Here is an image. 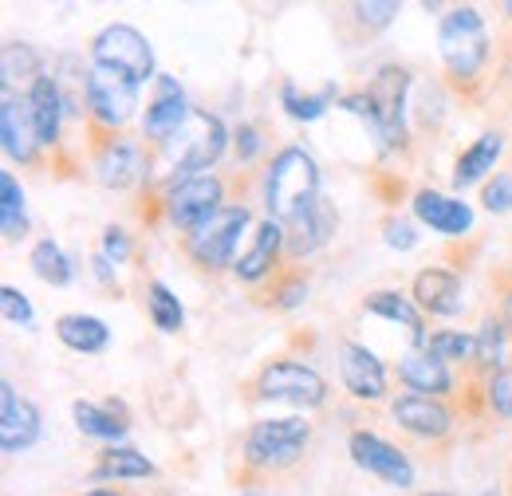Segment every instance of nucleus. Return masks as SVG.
Returning a JSON list of instances; mask_svg holds the SVG:
<instances>
[{
	"label": "nucleus",
	"instance_id": "obj_25",
	"mask_svg": "<svg viewBox=\"0 0 512 496\" xmlns=\"http://www.w3.org/2000/svg\"><path fill=\"white\" fill-rule=\"evenodd\" d=\"M497 158H501V134H481V138L457 158V166H453V186L465 189V186H473V182H481V178L493 170Z\"/></svg>",
	"mask_w": 512,
	"mask_h": 496
},
{
	"label": "nucleus",
	"instance_id": "obj_38",
	"mask_svg": "<svg viewBox=\"0 0 512 496\" xmlns=\"http://www.w3.org/2000/svg\"><path fill=\"white\" fill-rule=\"evenodd\" d=\"M489 406L501 414V418H512V371H497L489 378Z\"/></svg>",
	"mask_w": 512,
	"mask_h": 496
},
{
	"label": "nucleus",
	"instance_id": "obj_1",
	"mask_svg": "<svg viewBox=\"0 0 512 496\" xmlns=\"http://www.w3.org/2000/svg\"><path fill=\"white\" fill-rule=\"evenodd\" d=\"M320 201V166L308 150L288 146L272 158L268 174H264V205L272 221H296L300 213H308Z\"/></svg>",
	"mask_w": 512,
	"mask_h": 496
},
{
	"label": "nucleus",
	"instance_id": "obj_40",
	"mask_svg": "<svg viewBox=\"0 0 512 496\" xmlns=\"http://www.w3.org/2000/svg\"><path fill=\"white\" fill-rule=\"evenodd\" d=\"M256 154H260V130L245 123L237 130V158H241V166H249Z\"/></svg>",
	"mask_w": 512,
	"mask_h": 496
},
{
	"label": "nucleus",
	"instance_id": "obj_46",
	"mask_svg": "<svg viewBox=\"0 0 512 496\" xmlns=\"http://www.w3.org/2000/svg\"><path fill=\"white\" fill-rule=\"evenodd\" d=\"M241 496H268V493H260V489H245Z\"/></svg>",
	"mask_w": 512,
	"mask_h": 496
},
{
	"label": "nucleus",
	"instance_id": "obj_47",
	"mask_svg": "<svg viewBox=\"0 0 512 496\" xmlns=\"http://www.w3.org/2000/svg\"><path fill=\"white\" fill-rule=\"evenodd\" d=\"M505 12H509V16H512V0H509V4H505Z\"/></svg>",
	"mask_w": 512,
	"mask_h": 496
},
{
	"label": "nucleus",
	"instance_id": "obj_44",
	"mask_svg": "<svg viewBox=\"0 0 512 496\" xmlns=\"http://www.w3.org/2000/svg\"><path fill=\"white\" fill-rule=\"evenodd\" d=\"M505 323H509V327H512V296H509V300H505Z\"/></svg>",
	"mask_w": 512,
	"mask_h": 496
},
{
	"label": "nucleus",
	"instance_id": "obj_32",
	"mask_svg": "<svg viewBox=\"0 0 512 496\" xmlns=\"http://www.w3.org/2000/svg\"><path fill=\"white\" fill-rule=\"evenodd\" d=\"M0 75H4V91L16 83V79H40V56L28 48V44H8L4 56H0Z\"/></svg>",
	"mask_w": 512,
	"mask_h": 496
},
{
	"label": "nucleus",
	"instance_id": "obj_5",
	"mask_svg": "<svg viewBox=\"0 0 512 496\" xmlns=\"http://www.w3.org/2000/svg\"><path fill=\"white\" fill-rule=\"evenodd\" d=\"M438 48H442V60L457 79H473L489 56V36H485L481 12L477 8H453L438 28Z\"/></svg>",
	"mask_w": 512,
	"mask_h": 496
},
{
	"label": "nucleus",
	"instance_id": "obj_19",
	"mask_svg": "<svg viewBox=\"0 0 512 496\" xmlns=\"http://www.w3.org/2000/svg\"><path fill=\"white\" fill-rule=\"evenodd\" d=\"M284 229H280V221H260V229H256L253 245L245 248L241 256H237V264H233V272H237V280H245V284H256V280H264L268 272H272V264H276V256H280V248H284Z\"/></svg>",
	"mask_w": 512,
	"mask_h": 496
},
{
	"label": "nucleus",
	"instance_id": "obj_35",
	"mask_svg": "<svg viewBox=\"0 0 512 496\" xmlns=\"http://www.w3.org/2000/svg\"><path fill=\"white\" fill-rule=\"evenodd\" d=\"M438 359H469V355H477V335H465V331H438V335H430V343H426Z\"/></svg>",
	"mask_w": 512,
	"mask_h": 496
},
{
	"label": "nucleus",
	"instance_id": "obj_10",
	"mask_svg": "<svg viewBox=\"0 0 512 496\" xmlns=\"http://www.w3.org/2000/svg\"><path fill=\"white\" fill-rule=\"evenodd\" d=\"M91 52H95V63L123 71L134 83H146V79L154 75L150 40H146L138 28H130V24H111V28H103V32L95 36Z\"/></svg>",
	"mask_w": 512,
	"mask_h": 496
},
{
	"label": "nucleus",
	"instance_id": "obj_11",
	"mask_svg": "<svg viewBox=\"0 0 512 496\" xmlns=\"http://www.w3.org/2000/svg\"><path fill=\"white\" fill-rule=\"evenodd\" d=\"M351 457L359 469L375 473L379 481L394 485V489H410L414 485V465L406 461L402 449H394L390 441L375 434H351Z\"/></svg>",
	"mask_w": 512,
	"mask_h": 496
},
{
	"label": "nucleus",
	"instance_id": "obj_45",
	"mask_svg": "<svg viewBox=\"0 0 512 496\" xmlns=\"http://www.w3.org/2000/svg\"><path fill=\"white\" fill-rule=\"evenodd\" d=\"M87 496H119V493H107V489H95V493H87Z\"/></svg>",
	"mask_w": 512,
	"mask_h": 496
},
{
	"label": "nucleus",
	"instance_id": "obj_17",
	"mask_svg": "<svg viewBox=\"0 0 512 496\" xmlns=\"http://www.w3.org/2000/svg\"><path fill=\"white\" fill-rule=\"evenodd\" d=\"M394 422L402 430H410V434L430 437V441L449 437V430H453V414H449L442 402L426 398V394H402L394 402Z\"/></svg>",
	"mask_w": 512,
	"mask_h": 496
},
{
	"label": "nucleus",
	"instance_id": "obj_8",
	"mask_svg": "<svg viewBox=\"0 0 512 496\" xmlns=\"http://www.w3.org/2000/svg\"><path fill=\"white\" fill-rule=\"evenodd\" d=\"M217 209H225V186L213 174H186L166 193V213L178 229H201Z\"/></svg>",
	"mask_w": 512,
	"mask_h": 496
},
{
	"label": "nucleus",
	"instance_id": "obj_20",
	"mask_svg": "<svg viewBox=\"0 0 512 496\" xmlns=\"http://www.w3.org/2000/svg\"><path fill=\"white\" fill-rule=\"evenodd\" d=\"M414 304L430 315H457L461 311V280L449 268H426L414 280Z\"/></svg>",
	"mask_w": 512,
	"mask_h": 496
},
{
	"label": "nucleus",
	"instance_id": "obj_48",
	"mask_svg": "<svg viewBox=\"0 0 512 496\" xmlns=\"http://www.w3.org/2000/svg\"><path fill=\"white\" fill-rule=\"evenodd\" d=\"M426 496H449V493H426Z\"/></svg>",
	"mask_w": 512,
	"mask_h": 496
},
{
	"label": "nucleus",
	"instance_id": "obj_27",
	"mask_svg": "<svg viewBox=\"0 0 512 496\" xmlns=\"http://www.w3.org/2000/svg\"><path fill=\"white\" fill-rule=\"evenodd\" d=\"M75 426L87 437H103V441H119L127 434V418L115 414V406H95V402H75L71 406Z\"/></svg>",
	"mask_w": 512,
	"mask_h": 496
},
{
	"label": "nucleus",
	"instance_id": "obj_6",
	"mask_svg": "<svg viewBox=\"0 0 512 496\" xmlns=\"http://www.w3.org/2000/svg\"><path fill=\"white\" fill-rule=\"evenodd\" d=\"M87 111H91V119L99 126H127L134 119V111H138V83L123 75V71H115V67H103V63H95L91 71H87Z\"/></svg>",
	"mask_w": 512,
	"mask_h": 496
},
{
	"label": "nucleus",
	"instance_id": "obj_42",
	"mask_svg": "<svg viewBox=\"0 0 512 496\" xmlns=\"http://www.w3.org/2000/svg\"><path fill=\"white\" fill-rule=\"evenodd\" d=\"M103 248H107V256H111L115 264H123V260L130 256L127 233H123V229H107V233H103Z\"/></svg>",
	"mask_w": 512,
	"mask_h": 496
},
{
	"label": "nucleus",
	"instance_id": "obj_4",
	"mask_svg": "<svg viewBox=\"0 0 512 496\" xmlns=\"http://www.w3.org/2000/svg\"><path fill=\"white\" fill-rule=\"evenodd\" d=\"M312 441V426L300 422V418H276V422H256L249 437H245V461L253 469H268V473H280V469H292L304 449Z\"/></svg>",
	"mask_w": 512,
	"mask_h": 496
},
{
	"label": "nucleus",
	"instance_id": "obj_21",
	"mask_svg": "<svg viewBox=\"0 0 512 496\" xmlns=\"http://www.w3.org/2000/svg\"><path fill=\"white\" fill-rule=\"evenodd\" d=\"M335 237V209H331V201H316L308 213H300L296 221H292V237L284 241L292 256H312V252H320L327 241Z\"/></svg>",
	"mask_w": 512,
	"mask_h": 496
},
{
	"label": "nucleus",
	"instance_id": "obj_23",
	"mask_svg": "<svg viewBox=\"0 0 512 496\" xmlns=\"http://www.w3.org/2000/svg\"><path fill=\"white\" fill-rule=\"evenodd\" d=\"M398 374H402V382H406L410 390H418V394H446L449 386H453V378H449V371H446V359H438L430 347L406 351L402 363H398Z\"/></svg>",
	"mask_w": 512,
	"mask_h": 496
},
{
	"label": "nucleus",
	"instance_id": "obj_16",
	"mask_svg": "<svg viewBox=\"0 0 512 496\" xmlns=\"http://www.w3.org/2000/svg\"><path fill=\"white\" fill-rule=\"evenodd\" d=\"M414 213H418L422 225H430L442 237H461V233L473 229V209L465 201H457V197L438 193V189H422L414 197Z\"/></svg>",
	"mask_w": 512,
	"mask_h": 496
},
{
	"label": "nucleus",
	"instance_id": "obj_37",
	"mask_svg": "<svg viewBox=\"0 0 512 496\" xmlns=\"http://www.w3.org/2000/svg\"><path fill=\"white\" fill-rule=\"evenodd\" d=\"M481 201L489 213H512V174H497L489 186L481 189Z\"/></svg>",
	"mask_w": 512,
	"mask_h": 496
},
{
	"label": "nucleus",
	"instance_id": "obj_33",
	"mask_svg": "<svg viewBox=\"0 0 512 496\" xmlns=\"http://www.w3.org/2000/svg\"><path fill=\"white\" fill-rule=\"evenodd\" d=\"M335 99V87H323L320 95H296V87L292 83H284V91H280V103H284V111L292 115V119H300V123H312V119H320L323 111H327V103Z\"/></svg>",
	"mask_w": 512,
	"mask_h": 496
},
{
	"label": "nucleus",
	"instance_id": "obj_18",
	"mask_svg": "<svg viewBox=\"0 0 512 496\" xmlns=\"http://www.w3.org/2000/svg\"><path fill=\"white\" fill-rule=\"evenodd\" d=\"M186 119H190V107H186L178 83L162 75V79H158V99L150 103V111H146V119H142L146 138H154V142H170V138L182 130Z\"/></svg>",
	"mask_w": 512,
	"mask_h": 496
},
{
	"label": "nucleus",
	"instance_id": "obj_34",
	"mask_svg": "<svg viewBox=\"0 0 512 496\" xmlns=\"http://www.w3.org/2000/svg\"><path fill=\"white\" fill-rule=\"evenodd\" d=\"M501 355H505V327L497 319H485L481 331H477V363L481 367H501Z\"/></svg>",
	"mask_w": 512,
	"mask_h": 496
},
{
	"label": "nucleus",
	"instance_id": "obj_3",
	"mask_svg": "<svg viewBox=\"0 0 512 496\" xmlns=\"http://www.w3.org/2000/svg\"><path fill=\"white\" fill-rule=\"evenodd\" d=\"M225 142H229V134L217 115L190 111L182 130L170 142H162V154L178 174H209V166L225 154Z\"/></svg>",
	"mask_w": 512,
	"mask_h": 496
},
{
	"label": "nucleus",
	"instance_id": "obj_14",
	"mask_svg": "<svg viewBox=\"0 0 512 496\" xmlns=\"http://www.w3.org/2000/svg\"><path fill=\"white\" fill-rule=\"evenodd\" d=\"M40 437V414L28 398L16 394L12 382L0 386V445L4 453H20Z\"/></svg>",
	"mask_w": 512,
	"mask_h": 496
},
{
	"label": "nucleus",
	"instance_id": "obj_22",
	"mask_svg": "<svg viewBox=\"0 0 512 496\" xmlns=\"http://www.w3.org/2000/svg\"><path fill=\"white\" fill-rule=\"evenodd\" d=\"M28 107H32V119H36V130H40V142L52 146L60 138V119L67 111V99L60 91V79L52 75H40L28 91Z\"/></svg>",
	"mask_w": 512,
	"mask_h": 496
},
{
	"label": "nucleus",
	"instance_id": "obj_26",
	"mask_svg": "<svg viewBox=\"0 0 512 496\" xmlns=\"http://www.w3.org/2000/svg\"><path fill=\"white\" fill-rule=\"evenodd\" d=\"M367 311L402 323V327L414 335V347H426V343H430V339H426V323H422V315L414 308V300H406L402 292H371V296H367Z\"/></svg>",
	"mask_w": 512,
	"mask_h": 496
},
{
	"label": "nucleus",
	"instance_id": "obj_9",
	"mask_svg": "<svg viewBox=\"0 0 512 496\" xmlns=\"http://www.w3.org/2000/svg\"><path fill=\"white\" fill-rule=\"evenodd\" d=\"M256 394L268 402H292V406H323L327 398V382L312 371L308 363H292V359H276L268 363L256 378Z\"/></svg>",
	"mask_w": 512,
	"mask_h": 496
},
{
	"label": "nucleus",
	"instance_id": "obj_31",
	"mask_svg": "<svg viewBox=\"0 0 512 496\" xmlns=\"http://www.w3.org/2000/svg\"><path fill=\"white\" fill-rule=\"evenodd\" d=\"M146 304H150V319H154V327L158 331H178L182 327V319H186V311H182V304H178V296L162 284V280H154L150 288H146Z\"/></svg>",
	"mask_w": 512,
	"mask_h": 496
},
{
	"label": "nucleus",
	"instance_id": "obj_36",
	"mask_svg": "<svg viewBox=\"0 0 512 496\" xmlns=\"http://www.w3.org/2000/svg\"><path fill=\"white\" fill-rule=\"evenodd\" d=\"M0 308H4V319L8 323H20V327H36V311L28 304V296L24 292H16V288H0Z\"/></svg>",
	"mask_w": 512,
	"mask_h": 496
},
{
	"label": "nucleus",
	"instance_id": "obj_28",
	"mask_svg": "<svg viewBox=\"0 0 512 496\" xmlns=\"http://www.w3.org/2000/svg\"><path fill=\"white\" fill-rule=\"evenodd\" d=\"M0 229L4 241H20L28 233V213H24V193L8 170H0Z\"/></svg>",
	"mask_w": 512,
	"mask_h": 496
},
{
	"label": "nucleus",
	"instance_id": "obj_43",
	"mask_svg": "<svg viewBox=\"0 0 512 496\" xmlns=\"http://www.w3.org/2000/svg\"><path fill=\"white\" fill-rule=\"evenodd\" d=\"M304 300H308V284H304V280H288V284L276 292V304H280V308H300Z\"/></svg>",
	"mask_w": 512,
	"mask_h": 496
},
{
	"label": "nucleus",
	"instance_id": "obj_39",
	"mask_svg": "<svg viewBox=\"0 0 512 496\" xmlns=\"http://www.w3.org/2000/svg\"><path fill=\"white\" fill-rule=\"evenodd\" d=\"M355 16H359V24H367V28H386L394 16H398V4L394 0H383V4H355Z\"/></svg>",
	"mask_w": 512,
	"mask_h": 496
},
{
	"label": "nucleus",
	"instance_id": "obj_41",
	"mask_svg": "<svg viewBox=\"0 0 512 496\" xmlns=\"http://www.w3.org/2000/svg\"><path fill=\"white\" fill-rule=\"evenodd\" d=\"M386 245L406 252V248L418 245V237H414V229H410L406 221H386Z\"/></svg>",
	"mask_w": 512,
	"mask_h": 496
},
{
	"label": "nucleus",
	"instance_id": "obj_15",
	"mask_svg": "<svg viewBox=\"0 0 512 496\" xmlns=\"http://www.w3.org/2000/svg\"><path fill=\"white\" fill-rule=\"evenodd\" d=\"M95 174L107 189H130L146 174V154L134 138H111L95 158Z\"/></svg>",
	"mask_w": 512,
	"mask_h": 496
},
{
	"label": "nucleus",
	"instance_id": "obj_12",
	"mask_svg": "<svg viewBox=\"0 0 512 496\" xmlns=\"http://www.w3.org/2000/svg\"><path fill=\"white\" fill-rule=\"evenodd\" d=\"M339 374L343 386L359 398V402H379L386 394V371L375 351H367L363 343H343L339 347Z\"/></svg>",
	"mask_w": 512,
	"mask_h": 496
},
{
	"label": "nucleus",
	"instance_id": "obj_49",
	"mask_svg": "<svg viewBox=\"0 0 512 496\" xmlns=\"http://www.w3.org/2000/svg\"><path fill=\"white\" fill-rule=\"evenodd\" d=\"M481 496H497V493H481Z\"/></svg>",
	"mask_w": 512,
	"mask_h": 496
},
{
	"label": "nucleus",
	"instance_id": "obj_29",
	"mask_svg": "<svg viewBox=\"0 0 512 496\" xmlns=\"http://www.w3.org/2000/svg\"><path fill=\"white\" fill-rule=\"evenodd\" d=\"M32 272L44 284H52V288H64V284H71V276H75L67 252L56 241H40V245L32 248Z\"/></svg>",
	"mask_w": 512,
	"mask_h": 496
},
{
	"label": "nucleus",
	"instance_id": "obj_24",
	"mask_svg": "<svg viewBox=\"0 0 512 496\" xmlns=\"http://www.w3.org/2000/svg\"><path fill=\"white\" fill-rule=\"evenodd\" d=\"M56 335H60L64 347L79 351V355H95V351H103L111 343L107 323L95 319V315H64V319H56Z\"/></svg>",
	"mask_w": 512,
	"mask_h": 496
},
{
	"label": "nucleus",
	"instance_id": "obj_13",
	"mask_svg": "<svg viewBox=\"0 0 512 496\" xmlns=\"http://www.w3.org/2000/svg\"><path fill=\"white\" fill-rule=\"evenodd\" d=\"M0 138H4V154L16 162H32L40 142V130L32 119L28 99H16L12 91H4V107H0Z\"/></svg>",
	"mask_w": 512,
	"mask_h": 496
},
{
	"label": "nucleus",
	"instance_id": "obj_2",
	"mask_svg": "<svg viewBox=\"0 0 512 496\" xmlns=\"http://www.w3.org/2000/svg\"><path fill=\"white\" fill-rule=\"evenodd\" d=\"M406 87H410V75L402 67H383L371 79V87L363 95L343 99V107L363 115L367 123L375 126L383 146H402V134H406V126H402V119H406Z\"/></svg>",
	"mask_w": 512,
	"mask_h": 496
},
{
	"label": "nucleus",
	"instance_id": "obj_30",
	"mask_svg": "<svg viewBox=\"0 0 512 496\" xmlns=\"http://www.w3.org/2000/svg\"><path fill=\"white\" fill-rule=\"evenodd\" d=\"M154 473V465L142 457V453H134V449H107L103 453V461H99V469H95V477L99 481H119V477H150Z\"/></svg>",
	"mask_w": 512,
	"mask_h": 496
},
{
	"label": "nucleus",
	"instance_id": "obj_7",
	"mask_svg": "<svg viewBox=\"0 0 512 496\" xmlns=\"http://www.w3.org/2000/svg\"><path fill=\"white\" fill-rule=\"evenodd\" d=\"M245 225H249V209L245 205H225L201 229H193L186 248H190V256L201 268H229V264H237L233 252H237Z\"/></svg>",
	"mask_w": 512,
	"mask_h": 496
}]
</instances>
